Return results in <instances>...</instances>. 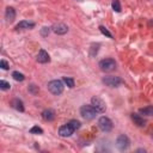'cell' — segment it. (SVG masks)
<instances>
[{"label": "cell", "mask_w": 153, "mask_h": 153, "mask_svg": "<svg viewBox=\"0 0 153 153\" xmlns=\"http://www.w3.org/2000/svg\"><path fill=\"white\" fill-rule=\"evenodd\" d=\"M98 111L92 106V105H82L80 108V115L85 120H93L97 116Z\"/></svg>", "instance_id": "obj_1"}, {"label": "cell", "mask_w": 153, "mask_h": 153, "mask_svg": "<svg viewBox=\"0 0 153 153\" xmlns=\"http://www.w3.org/2000/svg\"><path fill=\"white\" fill-rule=\"evenodd\" d=\"M48 90L55 94V96H59L63 92V84L61 80H51L48 82Z\"/></svg>", "instance_id": "obj_2"}, {"label": "cell", "mask_w": 153, "mask_h": 153, "mask_svg": "<svg viewBox=\"0 0 153 153\" xmlns=\"http://www.w3.org/2000/svg\"><path fill=\"white\" fill-rule=\"evenodd\" d=\"M91 105H92L99 114H103V112H105V110H106L105 102H104L102 98H99L98 96H94V97L91 98Z\"/></svg>", "instance_id": "obj_3"}, {"label": "cell", "mask_w": 153, "mask_h": 153, "mask_svg": "<svg viewBox=\"0 0 153 153\" xmlns=\"http://www.w3.org/2000/svg\"><path fill=\"white\" fill-rule=\"evenodd\" d=\"M116 146H117V148H118L120 151H126V149H128L129 146H130V140H129V137H128L127 135H124V134H121V135L117 137V140H116Z\"/></svg>", "instance_id": "obj_4"}, {"label": "cell", "mask_w": 153, "mask_h": 153, "mask_svg": "<svg viewBox=\"0 0 153 153\" xmlns=\"http://www.w3.org/2000/svg\"><path fill=\"white\" fill-rule=\"evenodd\" d=\"M116 67V62L114 59H103L99 62V68L103 72H111L112 69H115Z\"/></svg>", "instance_id": "obj_5"}, {"label": "cell", "mask_w": 153, "mask_h": 153, "mask_svg": "<svg viewBox=\"0 0 153 153\" xmlns=\"http://www.w3.org/2000/svg\"><path fill=\"white\" fill-rule=\"evenodd\" d=\"M106 86L109 87H117L122 84V79L120 76H115V75H109V76H104L102 80Z\"/></svg>", "instance_id": "obj_6"}, {"label": "cell", "mask_w": 153, "mask_h": 153, "mask_svg": "<svg viewBox=\"0 0 153 153\" xmlns=\"http://www.w3.org/2000/svg\"><path fill=\"white\" fill-rule=\"evenodd\" d=\"M98 127L102 131H110L112 129V122L106 116H102L98 120Z\"/></svg>", "instance_id": "obj_7"}, {"label": "cell", "mask_w": 153, "mask_h": 153, "mask_svg": "<svg viewBox=\"0 0 153 153\" xmlns=\"http://www.w3.org/2000/svg\"><path fill=\"white\" fill-rule=\"evenodd\" d=\"M74 131H75V130H74L68 123H67V124H63V126H61V127L59 128V135L62 136V137H69V136L73 135Z\"/></svg>", "instance_id": "obj_8"}, {"label": "cell", "mask_w": 153, "mask_h": 153, "mask_svg": "<svg viewBox=\"0 0 153 153\" xmlns=\"http://www.w3.org/2000/svg\"><path fill=\"white\" fill-rule=\"evenodd\" d=\"M51 30H53L56 35H65V33H67V31H68V26H67L66 24H63V23H57V24H55V25L51 27Z\"/></svg>", "instance_id": "obj_9"}, {"label": "cell", "mask_w": 153, "mask_h": 153, "mask_svg": "<svg viewBox=\"0 0 153 153\" xmlns=\"http://www.w3.org/2000/svg\"><path fill=\"white\" fill-rule=\"evenodd\" d=\"M49 61H50L49 54H48L44 49H41V50L38 51V54H37V62H39V63H47V62H49Z\"/></svg>", "instance_id": "obj_10"}, {"label": "cell", "mask_w": 153, "mask_h": 153, "mask_svg": "<svg viewBox=\"0 0 153 153\" xmlns=\"http://www.w3.org/2000/svg\"><path fill=\"white\" fill-rule=\"evenodd\" d=\"M5 18L7 22H13L14 18H16V10L13 7H7L6 11H5Z\"/></svg>", "instance_id": "obj_11"}, {"label": "cell", "mask_w": 153, "mask_h": 153, "mask_svg": "<svg viewBox=\"0 0 153 153\" xmlns=\"http://www.w3.org/2000/svg\"><path fill=\"white\" fill-rule=\"evenodd\" d=\"M131 120L137 126V127H145L146 126V121L143 120V117H141L137 114H131Z\"/></svg>", "instance_id": "obj_12"}, {"label": "cell", "mask_w": 153, "mask_h": 153, "mask_svg": "<svg viewBox=\"0 0 153 153\" xmlns=\"http://www.w3.org/2000/svg\"><path fill=\"white\" fill-rule=\"evenodd\" d=\"M42 117H43V120L50 122V121H53L55 118V111L51 110V109H47V110H44L42 112Z\"/></svg>", "instance_id": "obj_13"}, {"label": "cell", "mask_w": 153, "mask_h": 153, "mask_svg": "<svg viewBox=\"0 0 153 153\" xmlns=\"http://www.w3.org/2000/svg\"><path fill=\"white\" fill-rule=\"evenodd\" d=\"M12 106L16 109V110H18V111H20V112H23L24 111V104H23V102L20 100V99H18V98H16V99H13L12 100Z\"/></svg>", "instance_id": "obj_14"}, {"label": "cell", "mask_w": 153, "mask_h": 153, "mask_svg": "<svg viewBox=\"0 0 153 153\" xmlns=\"http://www.w3.org/2000/svg\"><path fill=\"white\" fill-rule=\"evenodd\" d=\"M33 26H35V23L26 22V20H22L20 23H18L17 29H32Z\"/></svg>", "instance_id": "obj_15"}, {"label": "cell", "mask_w": 153, "mask_h": 153, "mask_svg": "<svg viewBox=\"0 0 153 153\" xmlns=\"http://www.w3.org/2000/svg\"><path fill=\"white\" fill-rule=\"evenodd\" d=\"M140 114L145 115V116H153V106H146L139 110Z\"/></svg>", "instance_id": "obj_16"}, {"label": "cell", "mask_w": 153, "mask_h": 153, "mask_svg": "<svg viewBox=\"0 0 153 153\" xmlns=\"http://www.w3.org/2000/svg\"><path fill=\"white\" fill-rule=\"evenodd\" d=\"M62 81L68 86V87H71V88H73L74 87V85H75V82H74V79L73 78H68V76H63V79H62Z\"/></svg>", "instance_id": "obj_17"}, {"label": "cell", "mask_w": 153, "mask_h": 153, "mask_svg": "<svg viewBox=\"0 0 153 153\" xmlns=\"http://www.w3.org/2000/svg\"><path fill=\"white\" fill-rule=\"evenodd\" d=\"M12 76H13V79H14V80H17V81H23V80L25 79L24 74H23V73L17 72V71H14V72L12 73Z\"/></svg>", "instance_id": "obj_18"}, {"label": "cell", "mask_w": 153, "mask_h": 153, "mask_svg": "<svg viewBox=\"0 0 153 153\" xmlns=\"http://www.w3.org/2000/svg\"><path fill=\"white\" fill-rule=\"evenodd\" d=\"M111 6H112V10H114L115 12H121V4H120V0H112Z\"/></svg>", "instance_id": "obj_19"}, {"label": "cell", "mask_w": 153, "mask_h": 153, "mask_svg": "<svg viewBox=\"0 0 153 153\" xmlns=\"http://www.w3.org/2000/svg\"><path fill=\"white\" fill-rule=\"evenodd\" d=\"M68 124H69L74 130L79 129V128H80V126H81V124H80V122H79V121H76V120H71V121L68 122Z\"/></svg>", "instance_id": "obj_20"}, {"label": "cell", "mask_w": 153, "mask_h": 153, "mask_svg": "<svg viewBox=\"0 0 153 153\" xmlns=\"http://www.w3.org/2000/svg\"><path fill=\"white\" fill-rule=\"evenodd\" d=\"M0 88L4 90V91H6V90H10L11 88V85H10V82H7L5 80H0Z\"/></svg>", "instance_id": "obj_21"}, {"label": "cell", "mask_w": 153, "mask_h": 153, "mask_svg": "<svg viewBox=\"0 0 153 153\" xmlns=\"http://www.w3.org/2000/svg\"><path fill=\"white\" fill-rule=\"evenodd\" d=\"M30 133H31V134H42V133H43V129H42L41 127H38V126H33V127L30 129Z\"/></svg>", "instance_id": "obj_22"}, {"label": "cell", "mask_w": 153, "mask_h": 153, "mask_svg": "<svg viewBox=\"0 0 153 153\" xmlns=\"http://www.w3.org/2000/svg\"><path fill=\"white\" fill-rule=\"evenodd\" d=\"M99 30H100V32H102L103 35H105V36H108L109 38H111V37H112V35L110 33V31H109V30H108V29H106L105 26H103V25H100V26H99Z\"/></svg>", "instance_id": "obj_23"}, {"label": "cell", "mask_w": 153, "mask_h": 153, "mask_svg": "<svg viewBox=\"0 0 153 153\" xmlns=\"http://www.w3.org/2000/svg\"><path fill=\"white\" fill-rule=\"evenodd\" d=\"M27 88H29V92L32 93V94H36L38 92V86H36L35 84H30Z\"/></svg>", "instance_id": "obj_24"}, {"label": "cell", "mask_w": 153, "mask_h": 153, "mask_svg": "<svg viewBox=\"0 0 153 153\" xmlns=\"http://www.w3.org/2000/svg\"><path fill=\"white\" fill-rule=\"evenodd\" d=\"M49 32H50V27H47V26H43V27L41 29V35H42L43 37H47V36L49 35Z\"/></svg>", "instance_id": "obj_25"}, {"label": "cell", "mask_w": 153, "mask_h": 153, "mask_svg": "<svg viewBox=\"0 0 153 153\" xmlns=\"http://www.w3.org/2000/svg\"><path fill=\"white\" fill-rule=\"evenodd\" d=\"M0 67H1L2 69H8V68H10V65H8V62H7V61L1 60V61H0Z\"/></svg>", "instance_id": "obj_26"}, {"label": "cell", "mask_w": 153, "mask_h": 153, "mask_svg": "<svg viewBox=\"0 0 153 153\" xmlns=\"http://www.w3.org/2000/svg\"><path fill=\"white\" fill-rule=\"evenodd\" d=\"M152 136H153V135H152Z\"/></svg>", "instance_id": "obj_27"}]
</instances>
